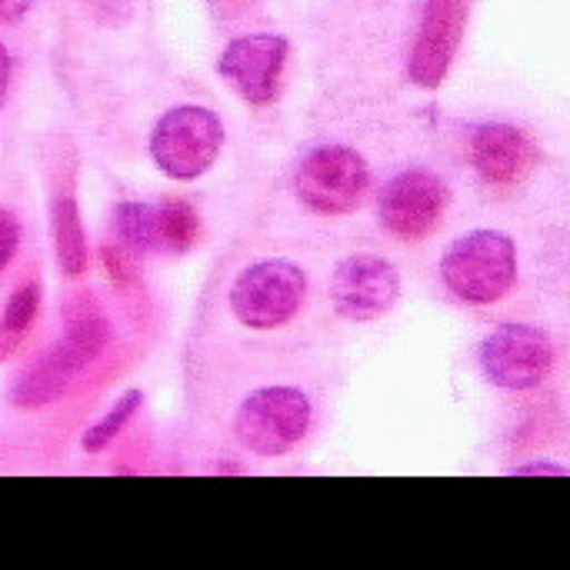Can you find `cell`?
<instances>
[{
    "instance_id": "6da1fadb",
    "label": "cell",
    "mask_w": 570,
    "mask_h": 570,
    "mask_svg": "<svg viewBox=\"0 0 570 570\" xmlns=\"http://www.w3.org/2000/svg\"><path fill=\"white\" fill-rule=\"evenodd\" d=\"M441 281L461 304L491 307L518 284V247L504 230H471L448 247Z\"/></svg>"
},
{
    "instance_id": "7a4b0ae2",
    "label": "cell",
    "mask_w": 570,
    "mask_h": 570,
    "mask_svg": "<svg viewBox=\"0 0 570 570\" xmlns=\"http://www.w3.org/2000/svg\"><path fill=\"white\" fill-rule=\"evenodd\" d=\"M224 150V124L214 110L180 104L167 110L150 134V157L170 180L204 177Z\"/></svg>"
},
{
    "instance_id": "3957f363",
    "label": "cell",
    "mask_w": 570,
    "mask_h": 570,
    "mask_svg": "<svg viewBox=\"0 0 570 570\" xmlns=\"http://www.w3.org/2000/svg\"><path fill=\"white\" fill-rule=\"evenodd\" d=\"M294 190L304 207L321 217H344L354 214L371 190V167L367 160L344 144H321L304 154L294 170Z\"/></svg>"
},
{
    "instance_id": "277c9868",
    "label": "cell",
    "mask_w": 570,
    "mask_h": 570,
    "mask_svg": "<svg viewBox=\"0 0 570 570\" xmlns=\"http://www.w3.org/2000/svg\"><path fill=\"white\" fill-rule=\"evenodd\" d=\"M307 301V274L291 261H257L244 267L227 294L230 314L250 331L291 324Z\"/></svg>"
},
{
    "instance_id": "5b68a950",
    "label": "cell",
    "mask_w": 570,
    "mask_h": 570,
    "mask_svg": "<svg viewBox=\"0 0 570 570\" xmlns=\"http://www.w3.org/2000/svg\"><path fill=\"white\" fill-rule=\"evenodd\" d=\"M311 397L301 387L267 384L244 397L234 431L240 444L257 458H284L311 431Z\"/></svg>"
},
{
    "instance_id": "8992f818",
    "label": "cell",
    "mask_w": 570,
    "mask_h": 570,
    "mask_svg": "<svg viewBox=\"0 0 570 570\" xmlns=\"http://www.w3.org/2000/svg\"><path fill=\"white\" fill-rule=\"evenodd\" d=\"M478 361L494 387L534 391L554 367V344L534 324H501L481 341Z\"/></svg>"
},
{
    "instance_id": "52a82bcc",
    "label": "cell",
    "mask_w": 570,
    "mask_h": 570,
    "mask_svg": "<svg viewBox=\"0 0 570 570\" xmlns=\"http://www.w3.org/2000/svg\"><path fill=\"white\" fill-rule=\"evenodd\" d=\"M401 301V274L387 257L354 254L331 277V304L344 321H381Z\"/></svg>"
},
{
    "instance_id": "ba28073f",
    "label": "cell",
    "mask_w": 570,
    "mask_h": 570,
    "mask_svg": "<svg viewBox=\"0 0 570 570\" xmlns=\"http://www.w3.org/2000/svg\"><path fill=\"white\" fill-rule=\"evenodd\" d=\"M287 53H291V43L281 33H244V37H234L220 50L217 73L230 83V90L240 100L264 107L281 90Z\"/></svg>"
},
{
    "instance_id": "9c48e42d",
    "label": "cell",
    "mask_w": 570,
    "mask_h": 570,
    "mask_svg": "<svg viewBox=\"0 0 570 570\" xmlns=\"http://www.w3.org/2000/svg\"><path fill=\"white\" fill-rule=\"evenodd\" d=\"M444 207H448V184L424 167L394 174L377 197V214L384 227L401 240L428 237L444 217Z\"/></svg>"
},
{
    "instance_id": "30bf717a",
    "label": "cell",
    "mask_w": 570,
    "mask_h": 570,
    "mask_svg": "<svg viewBox=\"0 0 570 570\" xmlns=\"http://www.w3.org/2000/svg\"><path fill=\"white\" fill-rule=\"evenodd\" d=\"M468 27V0H424L421 27L411 47L407 73L417 87L438 90L461 50Z\"/></svg>"
},
{
    "instance_id": "8fae6325",
    "label": "cell",
    "mask_w": 570,
    "mask_h": 570,
    "mask_svg": "<svg viewBox=\"0 0 570 570\" xmlns=\"http://www.w3.org/2000/svg\"><path fill=\"white\" fill-rule=\"evenodd\" d=\"M538 160L534 140L504 120H488L478 124L471 134V164L488 184H514L524 177Z\"/></svg>"
},
{
    "instance_id": "7c38bea8",
    "label": "cell",
    "mask_w": 570,
    "mask_h": 570,
    "mask_svg": "<svg viewBox=\"0 0 570 570\" xmlns=\"http://www.w3.org/2000/svg\"><path fill=\"white\" fill-rule=\"evenodd\" d=\"M77 374H80L77 361L63 351V344H53L47 354H40L33 364L20 371V377L10 387V404L17 411H40L60 401Z\"/></svg>"
},
{
    "instance_id": "4fadbf2b",
    "label": "cell",
    "mask_w": 570,
    "mask_h": 570,
    "mask_svg": "<svg viewBox=\"0 0 570 570\" xmlns=\"http://www.w3.org/2000/svg\"><path fill=\"white\" fill-rule=\"evenodd\" d=\"M50 237H53L57 267L67 277H83V271L90 264V247H87L80 207H77V197H73V184L53 190V200H50Z\"/></svg>"
},
{
    "instance_id": "5bb4252c",
    "label": "cell",
    "mask_w": 570,
    "mask_h": 570,
    "mask_svg": "<svg viewBox=\"0 0 570 570\" xmlns=\"http://www.w3.org/2000/svg\"><path fill=\"white\" fill-rule=\"evenodd\" d=\"M63 351L77 361V367L83 371L87 364H94L107 344H110V321L104 317V311L97 307V301L90 294H77L67 301L63 307Z\"/></svg>"
},
{
    "instance_id": "9a60e30c",
    "label": "cell",
    "mask_w": 570,
    "mask_h": 570,
    "mask_svg": "<svg viewBox=\"0 0 570 570\" xmlns=\"http://www.w3.org/2000/svg\"><path fill=\"white\" fill-rule=\"evenodd\" d=\"M40 314V284L37 281H23L3 304L0 311V364L10 361L20 344L27 341L33 321Z\"/></svg>"
},
{
    "instance_id": "2e32d148",
    "label": "cell",
    "mask_w": 570,
    "mask_h": 570,
    "mask_svg": "<svg viewBox=\"0 0 570 570\" xmlns=\"http://www.w3.org/2000/svg\"><path fill=\"white\" fill-rule=\"evenodd\" d=\"M114 230L120 247L130 254H154L160 250V227H157V204L124 200L114 207Z\"/></svg>"
},
{
    "instance_id": "e0dca14e",
    "label": "cell",
    "mask_w": 570,
    "mask_h": 570,
    "mask_svg": "<svg viewBox=\"0 0 570 570\" xmlns=\"http://www.w3.org/2000/svg\"><path fill=\"white\" fill-rule=\"evenodd\" d=\"M157 227H160V250L170 254H187L200 237V217L187 200L157 204Z\"/></svg>"
},
{
    "instance_id": "ac0fdd59",
    "label": "cell",
    "mask_w": 570,
    "mask_h": 570,
    "mask_svg": "<svg viewBox=\"0 0 570 570\" xmlns=\"http://www.w3.org/2000/svg\"><path fill=\"white\" fill-rule=\"evenodd\" d=\"M140 404H144V394L140 391H127L94 428H87V434H83V451L87 454H100V451H107L110 444H114V438L127 428V421L140 411Z\"/></svg>"
},
{
    "instance_id": "d6986e66",
    "label": "cell",
    "mask_w": 570,
    "mask_h": 570,
    "mask_svg": "<svg viewBox=\"0 0 570 570\" xmlns=\"http://www.w3.org/2000/svg\"><path fill=\"white\" fill-rule=\"evenodd\" d=\"M17 247H20V217L10 207L0 204V277L13 264Z\"/></svg>"
},
{
    "instance_id": "ffe728a7",
    "label": "cell",
    "mask_w": 570,
    "mask_h": 570,
    "mask_svg": "<svg viewBox=\"0 0 570 570\" xmlns=\"http://www.w3.org/2000/svg\"><path fill=\"white\" fill-rule=\"evenodd\" d=\"M127 247H114V244H107L104 247V264H107V274L114 277V281H120V284H127L130 281V261H127Z\"/></svg>"
},
{
    "instance_id": "44dd1931",
    "label": "cell",
    "mask_w": 570,
    "mask_h": 570,
    "mask_svg": "<svg viewBox=\"0 0 570 570\" xmlns=\"http://www.w3.org/2000/svg\"><path fill=\"white\" fill-rule=\"evenodd\" d=\"M511 474H514V478H564L568 471L558 468V464H551V461H534L531 468L524 464V468H514Z\"/></svg>"
},
{
    "instance_id": "7402d4cb",
    "label": "cell",
    "mask_w": 570,
    "mask_h": 570,
    "mask_svg": "<svg viewBox=\"0 0 570 570\" xmlns=\"http://www.w3.org/2000/svg\"><path fill=\"white\" fill-rule=\"evenodd\" d=\"M30 7H33V0H0V20H7V23L23 20Z\"/></svg>"
},
{
    "instance_id": "603a6c76",
    "label": "cell",
    "mask_w": 570,
    "mask_h": 570,
    "mask_svg": "<svg viewBox=\"0 0 570 570\" xmlns=\"http://www.w3.org/2000/svg\"><path fill=\"white\" fill-rule=\"evenodd\" d=\"M7 90H10V53H7V47L0 40V107L7 100Z\"/></svg>"
},
{
    "instance_id": "cb8c5ba5",
    "label": "cell",
    "mask_w": 570,
    "mask_h": 570,
    "mask_svg": "<svg viewBox=\"0 0 570 570\" xmlns=\"http://www.w3.org/2000/svg\"><path fill=\"white\" fill-rule=\"evenodd\" d=\"M214 3H234V0H214Z\"/></svg>"
}]
</instances>
